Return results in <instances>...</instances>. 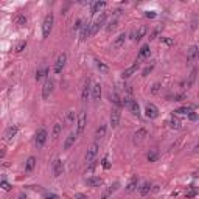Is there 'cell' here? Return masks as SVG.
<instances>
[{
    "mask_svg": "<svg viewBox=\"0 0 199 199\" xmlns=\"http://www.w3.org/2000/svg\"><path fill=\"white\" fill-rule=\"evenodd\" d=\"M53 23H54V17H53V14L50 12V14L45 16L44 23H42V37H44V39H47V37L50 36L51 28H53Z\"/></svg>",
    "mask_w": 199,
    "mask_h": 199,
    "instance_id": "1",
    "label": "cell"
},
{
    "mask_svg": "<svg viewBox=\"0 0 199 199\" xmlns=\"http://www.w3.org/2000/svg\"><path fill=\"white\" fill-rule=\"evenodd\" d=\"M121 104L125 106V107H128V109H129V111H131L134 115H137V117L140 115V107H139L137 101H135L132 97H125V98L121 100Z\"/></svg>",
    "mask_w": 199,
    "mask_h": 199,
    "instance_id": "2",
    "label": "cell"
},
{
    "mask_svg": "<svg viewBox=\"0 0 199 199\" xmlns=\"http://www.w3.org/2000/svg\"><path fill=\"white\" fill-rule=\"evenodd\" d=\"M104 22H106V14L104 12H101V14L93 20V22L90 23V36H93V34H97V31L101 28L103 25H104Z\"/></svg>",
    "mask_w": 199,
    "mask_h": 199,
    "instance_id": "3",
    "label": "cell"
},
{
    "mask_svg": "<svg viewBox=\"0 0 199 199\" xmlns=\"http://www.w3.org/2000/svg\"><path fill=\"white\" fill-rule=\"evenodd\" d=\"M47 139H48V132H47L45 128H40L39 131L36 132V139H34V143H36L37 148H42L45 145Z\"/></svg>",
    "mask_w": 199,
    "mask_h": 199,
    "instance_id": "4",
    "label": "cell"
},
{
    "mask_svg": "<svg viewBox=\"0 0 199 199\" xmlns=\"http://www.w3.org/2000/svg\"><path fill=\"white\" fill-rule=\"evenodd\" d=\"M86 123H87V115L84 111H81L78 114V120H76V135L83 134L84 128H86Z\"/></svg>",
    "mask_w": 199,
    "mask_h": 199,
    "instance_id": "5",
    "label": "cell"
},
{
    "mask_svg": "<svg viewBox=\"0 0 199 199\" xmlns=\"http://www.w3.org/2000/svg\"><path fill=\"white\" fill-rule=\"evenodd\" d=\"M65 62H67V53H61L58 56V59H56V62H54V73L59 75L61 72H62Z\"/></svg>",
    "mask_w": 199,
    "mask_h": 199,
    "instance_id": "6",
    "label": "cell"
},
{
    "mask_svg": "<svg viewBox=\"0 0 199 199\" xmlns=\"http://www.w3.org/2000/svg\"><path fill=\"white\" fill-rule=\"evenodd\" d=\"M53 86H54V83H53L50 78H47L45 83H44V86H42V98H44V100H48V98H50V95H51V92H53Z\"/></svg>",
    "mask_w": 199,
    "mask_h": 199,
    "instance_id": "7",
    "label": "cell"
},
{
    "mask_svg": "<svg viewBox=\"0 0 199 199\" xmlns=\"http://www.w3.org/2000/svg\"><path fill=\"white\" fill-rule=\"evenodd\" d=\"M198 56H199V50H198V47L196 45H191L190 47V50L187 53V64H193L198 61Z\"/></svg>",
    "mask_w": 199,
    "mask_h": 199,
    "instance_id": "8",
    "label": "cell"
},
{
    "mask_svg": "<svg viewBox=\"0 0 199 199\" xmlns=\"http://www.w3.org/2000/svg\"><path fill=\"white\" fill-rule=\"evenodd\" d=\"M98 154V143H93V145L87 149V153H86V162L87 163H90L95 160V157H97Z\"/></svg>",
    "mask_w": 199,
    "mask_h": 199,
    "instance_id": "9",
    "label": "cell"
},
{
    "mask_svg": "<svg viewBox=\"0 0 199 199\" xmlns=\"http://www.w3.org/2000/svg\"><path fill=\"white\" fill-rule=\"evenodd\" d=\"M145 114L148 118H157L159 117V109H157L156 104H153V103H148L146 107H145Z\"/></svg>",
    "mask_w": 199,
    "mask_h": 199,
    "instance_id": "10",
    "label": "cell"
},
{
    "mask_svg": "<svg viewBox=\"0 0 199 199\" xmlns=\"http://www.w3.org/2000/svg\"><path fill=\"white\" fill-rule=\"evenodd\" d=\"M120 118H121V112H120V109L114 107V109H112V112H111V125H112V128H117V126H118Z\"/></svg>",
    "mask_w": 199,
    "mask_h": 199,
    "instance_id": "11",
    "label": "cell"
},
{
    "mask_svg": "<svg viewBox=\"0 0 199 199\" xmlns=\"http://www.w3.org/2000/svg\"><path fill=\"white\" fill-rule=\"evenodd\" d=\"M146 33H148V28H146L145 25H142V26H139V30L132 33V36H134L132 39L135 40V42H139V40H142L143 37L146 36Z\"/></svg>",
    "mask_w": 199,
    "mask_h": 199,
    "instance_id": "12",
    "label": "cell"
},
{
    "mask_svg": "<svg viewBox=\"0 0 199 199\" xmlns=\"http://www.w3.org/2000/svg\"><path fill=\"white\" fill-rule=\"evenodd\" d=\"M62 171H64V163H62V160H61V159H56V160L53 162V174L58 177V176L62 174Z\"/></svg>",
    "mask_w": 199,
    "mask_h": 199,
    "instance_id": "13",
    "label": "cell"
},
{
    "mask_svg": "<svg viewBox=\"0 0 199 199\" xmlns=\"http://www.w3.org/2000/svg\"><path fill=\"white\" fill-rule=\"evenodd\" d=\"M17 131H19V126H17V125H12V126H10L8 129H6V132H5V140H6V142L12 140V139L16 137Z\"/></svg>",
    "mask_w": 199,
    "mask_h": 199,
    "instance_id": "14",
    "label": "cell"
},
{
    "mask_svg": "<svg viewBox=\"0 0 199 199\" xmlns=\"http://www.w3.org/2000/svg\"><path fill=\"white\" fill-rule=\"evenodd\" d=\"M125 42H126V34L125 33H121V34H118V36L115 37V40H114V44H112V47L115 50H120L123 45H125Z\"/></svg>",
    "mask_w": 199,
    "mask_h": 199,
    "instance_id": "15",
    "label": "cell"
},
{
    "mask_svg": "<svg viewBox=\"0 0 199 199\" xmlns=\"http://www.w3.org/2000/svg\"><path fill=\"white\" fill-rule=\"evenodd\" d=\"M146 135H148V131H146L145 128H140L139 131L134 134V143H142L143 140H145Z\"/></svg>",
    "mask_w": 199,
    "mask_h": 199,
    "instance_id": "16",
    "label": "cell"
},
{
    "mask_svg": "<svg viewBox=\"0 0 199 199\" xmlns=\"http://www.w3.org/2000/svg\"><path fill=\"white\" fill-rule=\"evenodd\" d=\"M90 95H92L93 100H100L101 98V84L100 83H95L90 87Z\"/></svg>",
    "mask_w": 199,
    "mask_h": 199,
    "instance_id": "17",
    "label": "cell"
},
{
    "mask_svg": "<svg viewBox=\"0 0 199 199\" xmlns=\"http://www.w3.org/2000/svg\"><path fill=\"white\" fill-rule=\"evenodd\" d=\"M109 100H111V103L117 107V109H120L123 104H121V98H120V95L117 93V92H111L109 93Z\"/></svg>",
    "mask_w": 199,
    "mask_h": 199,
    "instance_id": "18",
    "label": "cell"
},
{
    "mask_svg": "<svg viewBox=\"0 0 199 199\" xmlns=\"http://www.w3.org/2000/svg\"><path fill=\"white\" fill-rule=\"evenodd\" d=\"M34 167H36V157H28L26 159V162H25V173L26 174H30L31 171L34 170Z\"/></svg>",
    "mask_w": 199,
    "mask_h": 199,
    "instance_id": "19",
    "label": "cell"
},
{
    "mask_svg": "<svg viewBox=\"0 0 199 199\" xmlns=\"http://www.w3.org/2000/svg\"><path fill=\"white\" fill-rule=\"evenodd\" d=\"M76 134L75 132H70L67 135V139H65V142H64V149H70L73 145H75V140H76Z\"/></svg>",
    "mask_w": 199,
    "mask_h": 199,
    "instance_id": "20",
    "label": "cell"
},
{
    "mask_svg": "<svg viewBox=\"0 0 199 199\" xmlns=\"http://www.w3.org/2000/svg\"><path fill=\"white\" fill-rule=\"evenodd\" d=\"M137 68H139V64H137V61H135V64H132L131 67H128L126 68V70L125 72H123V75H121V76L123 78H125V79H128V78H131L132 76V75L137 72Z\"/></svg>",
    "mask_w": 199,
    "mask_h": 199,
    "instance_id": "21",
    "label": "cell"
},
{
    "mask_svg": "<svg viewBox=\"0 0 199 199\" xmlns=\"http://www.w3.org/2000/svg\"><path fill=\"white\" fill-rule=\"evenodd\" d=\"M196 73H198V70H196V68H193V72L190 73L188 79H187V81H184V83H182V87H185V89H190L191 86H193L195 79H196Z\"/></svg>",
    "mask_w": 199,
    "mask_h": 199,
    "instance_id": "22",
    "label": "cell"
},
{
    "mask_svg": "<svg viewBox=\"0 0 199 199\" xmlns=\"http://www.w3.org/2000/svg\"><path fill=\"white\" fill-rule=\"evenodd\" d=\"M87 37H90V23L83 25V28H81V34H79V40L83 42V40H86Z\"/></svg>",
    "mask_w": 199,
    "mask_h": 199,
    "instance_id": "23",
    "label": "cell"
},
{
    "mask_svg": "<svg viewBox=\"0 0 199 199\" xmlns=\"http://www.w3.org/2000/svg\"><path fill=\"white\" fill-rule=\"evenodd\" d=\"M89 97H90V81H86L84 83V87H83V93H81V100L83 101H87Z\"/></svg>",
    "mask_w": 199,
    "mask_h": 199,
    "instance_id": "24",
    "label": "cell"
},
{
    "mask_svg": "<svg viewBox=\"0 0 199 199\" xmlns=\"http://www.w3.org/2000/svg\"><path fill=\"white\" fill-rule=\"evenodd\" d=\"M86 182H87L89 187H100V185L103 184V179H101V177H98V176H90Z\"/></svg>",
    "mask_w": 199,
    "mask_h": 199,
    "instance_id": "25",
    "label": "cell"
},
{
    "mask_svg": "<svg viewBox=\"0 0 199 199\" xmlns=\"http://www.w3.org/2000/svg\"><path fill=\"white\" fill-rule=\"evenodd\" d=\"M168 125H170V128H171V129H181V128H182V123H181V120L177 118L176 115H173V117L170 118Z\"/></svg>",
    "mask_w": 199,
    "mask_h": 199,
    "instance_id": "26",
    "label": "cell"
},
{
    "mask_svg": "<svg viewBox=\"0 0 199 199\" xmlns=\"http://www.w3.org/2000/svg\"><path fill=\"white\" fill-rule=\"evenodd\" d=\"M106 125H100V128H97V131H95V139L97 140H101L103 137L106 135Z\"/></svg>",
    "mask_w": 199,
    "mask_h": 199,
    "instance_id": "27",
    "label": "cell"
},
{
    "mask_svg": "<svg viewBox=\"0 0 199 199\" xmlns=\"http://www.w3.org/2000/svg\"><path fill=\"white\" fill-rule=\"evenodd\" d=\"M149 191H151V184L145 182V184H142V187L139 188V195L140 196H146V195H149Z\"/></svg>",
    "mask_w": 199,
    "mask_h": 199,
    "instance_id": "28",
    "label": "cell"
},
{
    "mask_svg": "<svg viewBox=\"0 0 199 199\" xmlns=\"http://www.w3.org/2000/svg\"><path fill=\"white\" fill-rule=\"evenodd\" d=\"M137 187H139V179H137V177H132L131 182H129L128 187H126V191L128 193H132L134 190H137Z\"/></svg>",
    "mask_w": 199,
    "mask_h": 199,
    "instance_id": "29",
    "label": "cell"
},
{
    "mask_svg": "<svg viewBox=\"0 0 199 199\" xmlns=\"http://www.w3.org/2000/svg\"><path fill=\"white\" fill-rule=\"evenodd\" d=\"M104 6H106V2H93V3H92V8H90L92 14H95V12L101 11L103 8H104Z\"/></svg>",
    "mask_w": 199,
    "mask_h": 199,
    "instance_id": "30",
    "label": "cell"
},
{
    "mask_svg": "<svg viewBox=\"0 0 199 199\" xmlns=\"http://www.w3.org/2000/svg\"><path fill=\"white\" fill-rule=\"evenodd\" d=\"M149 56V47L148 45H143L142 48H140V51H139V56H137V59H145V58H148Z\"/></svg>",
    "mask_w": 199,
    "mask_h": 199,
    "instance_id": "31",
    "label": "cell"
},
{
    "mask_svg": "<svg viewBox=\"0 0 199 199\" xmlns=\"http://www.w3.org/2000/svg\"><path fill=\"white\" fill-rule=\"evenodd\" d=\"M118 187H120V182H114V184L111 185V187H109V188L106 190V193H104V196H107V198H109V196H111L112 193H115V191H117V190H118Z\"/></svg>",
    "mask_w": 199,
    "mask_h": 199,
    "instance_id": "32",
    "label": "cell"
},
{
    "mask_svg": "<svg viewBox=\"0 0 199 199\" xmlns=\"http://www.w3.org/2000/svg\"><path fill=\"white\" fill-rule=\"evenodd\" d=\"M48 73V68L47 67H40V68H37V72H36V79L39 81V79H42V78H45V75Z\"/></svg>",
    "mask_w": 199,
    "mask_h": 199,
    "instance_id": "33",
    "label": "cell"
},
{
    "mask_svg": "<svg viewBox=\"0 0 199 199\" xmlns=\"http://www.w3.org/2000/svg\"><path fill=\"white\" fill-rule=\"evenodd\" d=\"M61 131H62V125L61 123H54V126H53V139H58L59 137V134H61Z\"/></svg>",
    "mask_w": 199,
    "mask_h": 199,
    "instance_id": "34",
    "label": "cell"
},
{
    "mask_svg": "<svg viewBox=\"0 0 199 199\" xmlns=\"http://www.w3.org/2000/svg\"><path fill=\"white\" fill-rule=\"evenodd\" d=\"M97 67H98L100 73H103V75H106V73L109 72V67H107L104 62H101V61H97Z\"/></svg>",
    "mask_w": 199,
    "mask_h": 199,
    "instance_id": "35",
    "label": "cell"
},
{
    "mask_svg": "<svg viewBox=\"0 0 199 199\" xmlns=\"http://www.w3.org/2000/svg\"><path fill=\"white\" fill-rule=\"evenodd\" d=\"M16 23H17L19 26H25V25H26V16H25V14H19V16L16 17Z\"/></svg>",
    "mask_w": 199,
    "mask_h": 199,
    "instance_id": "36",
    "label": "cell"
},
{
    "mask_svg": "<svg viewBox=\"0 0 199 199\" xmlns=\"http://www.w3.org/2000/svg\"><path fill=\"white\" fill-rule=\"evenodd\" d=\"M195 109V106H184V107H179L177 111H174L176 114H188Z\"/></svg>",
    "mask_w": 199,
    "mask_h": 199,
    "instance_id": "37",
    "label": "cell"
},
{
    "mask_svg": "<svg viewBox=\"0 0 199 199\" xmlns=\"http://www.w3.org/2000/svg\"><path fill=\"white\" fill-rule=\"evenodd\" d=\"M117 23H118V20H117V19L111 20V22H109V23H107V26H106V31H107V33H111V31H114V30L117 28Z\"/></svg>",
    "mask_w": 199,
    "mask_h": 199,
    "instance_id": "38",
    "label": "cell"
},
{
    "mask_svg": "<svg viewBox=\"0 0 199 199\" xmlns=\"http://www.w3.org/2000/svg\"><path fill=\"white\" fill-rule=\"evenodd\" d=\"M65 121L68 123V125L75 121V112H73V111H68V112L65 114Z\"/></svg>",
    "mask_w": 199,
    "mask_h": 199,
    "instance_id": "39",
    "label": "cell"
},
{
    "mask_svg": "<svg viewBox=\"0 0 199 199\" xmlns=\"http://www.w3.org/2000/svg\"><path fill=\"white\" fill-rule=\"evenodd\" d=\"M157 159H159V153H157V151H151V153L148 154V160L149 162H156Z\"/></svg>",
    "mask_w": 199,
    "mask_h": 199,
    "instance_id": "40",
    "label": "cell"
},
{
    "mask_svg": "<svg viewBox=\"0 0 199 199\" xmlns=\"http://www.w3.org/2000/svg\"><path fill=\"white\" fill-rule=\"evenodd\" d=\"M160 83H154L153 84V87H151V93H159V90H160Z\"/></svg>",
    "mask_w": 199,
    "mask_h": 199,
    "instance_id": "41",
    "label": "cell"
},
{
    "mask_svg": "<svg viewBox=\"0 0 199 199\" xmlns=\"http://www.w3.org/2000/svg\"><path fill=\"white\" fill-rule=\"evenodd\" d=\"M81 28H83V20L78 19L76 22H75V25H73V31H78V30H81Z\"/></svg>",
    "mask_w": 199,
    "mask_h": 199,
    "instance_id": "42",
    "label": "cell"
},
{
    "mask_svg": "<svg viewBox=\"0 0 199 199\" xmlns=\"http://www.w3.org/2000/svg\"><path fill=\"white\" fill-rule=\"evenodd\" d=\"M171 98H173V101H182V100L185 98V95H184V93H176V95H173Z\"/></svg>",
    "mask_w": 199,
    "mask_h": 199,
    "instance_id": "43",
    "label": "cell"
},
{
    "mask_svg": "<svg viewBox=\"0 0 199 199\" xmlns=\"http://www.w3.org/2000/svg\"><path fill=\"white\" fill-rule=\"evenodd\" d=\"M159 33H160V26H157V28L151 33V36H149V39H156L157 36H159Z\"/></svg>",
    "mask_w": 199,
    "mask_h": 199,
    "instance_id": "44",
    "label": "cell"
},
{
    "mask_svg": "<svg viewBox=\"0 0 199 199\" xmlns=\"http://www.w3.org/2000/svg\"><path fill=\"white\" fill-rule=\"evenodd\" d=\"M26 47V42H20V44H17V47H16V51L17 53H20V51H23V48Z\"/></svg>",
    "mask_w": 199,
    "mask_h": 199,
    "instance_id": "45",
    "label": "cell"
},
{
    "mask_svg": "<svg viewBox=\"0 0 199 199\" xmlns=\"http://www.w3.org/2000/svg\"><path fill=\"white\" fill-rule=\"evenodd\" d=\"M44 199H59V196L54 193H47V195H44Z\"/></svg>",
    "mask_w": 199,
    "mask_h": 199,
    "instance_id": "46",
    "label": "cell"
},
{
    "mask_svg": "<svg viewBox=\"0 0 199 199\" xmlns=\"http://www.w3.org/2000/svg\"><path fill=\"white\" fill-rule=\"evenodd\" d=\"M188 118H190L191 121H196V120H198V114H196V112H193V111L188 112Z\"/></svg>",
    "mask_w": 199,
    "mask_h": 199,
    "instance_id": "47",
    "label": "cell"
},
{
    "mask_svg": "<svg viewBox=\"0 0 199 199\" xmlns=\"http://www.w3.org/2000/svg\"><path fill=\"white\" fill-rule=\"evenodd\" d=\"M153 68H154V64H151L149 67H146L145 70H143V76H148V73H149L151 70H153Z\"/></svg>",
    "mask_w": 199,
    "mask_h": 199,
    "instance_id": "48",
    "label": "cell"
},
{
    "mask_svg": "<svg viewBox=\"0 0 199 199\" xmlns=\"http://www.w3.org/2000/svg\"><path fill=\"white\" fill-rule=\"evenodd\" d=\"M103 167H104L106 170H109V168H111V163H109L107 157H104V159H103Z\"/></svg>",
    "mask_w": 199,
    "mask_h": 199,
    "instance_id": "49",
    "label": "cell"
},
{
    "mask_svg": "<svg viewBox=\"0 0 199 199\" xmlns=\"http://www.w3.org/2000/svg\"><path fill=\"white\" fill-rule=\"evenodd\" d=\"M0 185H2V187H3L5 190H10V188H11V185H10L8 182H5V181H2V179H0Z\"/></svg>",
    "mask_w": 199,
    "mask_h": 199,
    "instance_id": "50",
    "label": "cell"
},
{
    "mask_svg": "<svg viewBox=\"0 0 199 199\" xmlns=\"http://www.w3.org/2000/svg\"><path fill=\"white\" fill-rule=\"evenodd\" d=\"M162 42H165L167 45H173V39H167V37H160Z\"/></svg>",
    "mask_w": 199,
    "mask_h": 199,
    "instance_id": "51",
    "label": "cell"
},
{
    "mask_svg": "<svg viewBox=\"0 0 199 199\" xmlns=\"http://www.w3.org/2000/svg\"><path fill=\"white\" fill-rule=\"evenodd\" d=\"M75 199H87V196L84 193H76L75 195Z\"/></svg>",
    "mask_w": 199,
    "mask_h": 199,
    "instance_id": "52",
    "label": "cell"
},
{
    "mask_svg": "<svg viewBox=\"0 0 199 199\" xmlns=\"http://www.w3.org/2000/svg\"><path fill=\"white\" fill-rule=\"evenodd\" d=\"M146 17H151V19H153V17H156V12H153V11H146V14H145Z\"/></svg>",
    "mask_w": 199,
    "mask_h": 199,
    "instance_id": "53",
    "label": "cell"
},
{
    "mask_svg": "<svg viewBox=\"0 0 199 199\" xmlns=\"http://www.w3.org/2000/svg\"><path fill=\"white\" fill-rule=\"evenodd\" d=\"M19 199H26V195H23V193H20V195H19Z\"/></svg>",
    "mask_w": 199,
    "mask_h": 199,
    "instance_id": "54",
    "label": "cell"
},
{
    "mask_svg": "<svg viewBox=\"0 0 199 199\" xmlns=\"http://www.w3.org/2000/svg\"><path fill=\"white\" fill-rule=\"evenodd\" d=\"M101 199H107V196H103V198H101Z\"/></svg>",
    "mask_w": 199,
    "mask_h": 199,
    "instance_id": "55",
    "label": "cell"
}]
</instances>
